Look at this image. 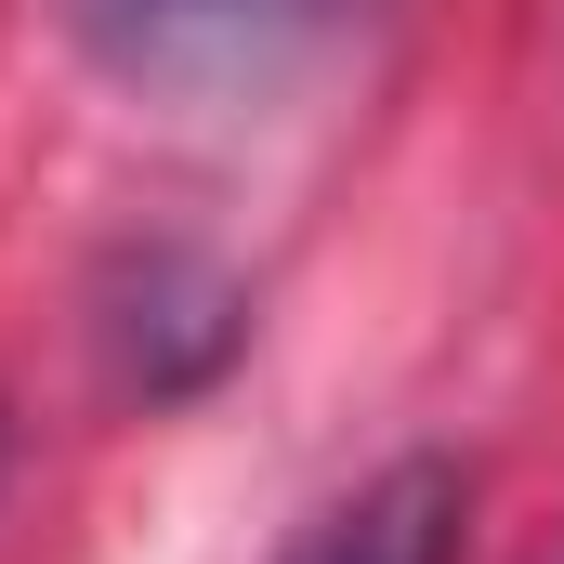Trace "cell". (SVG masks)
I'll list each match as a JSON object with an SVG mask.
<instances>
[{"instance_id":"cell-5","label":"cell","mask_w":564,"mask_h":564,"mask_svg":"<svg viewBox=\"0 0 564 564\" xmlns=\"http://www.w3.org/2000/svg\"><path fill=\"white\" fill-rule=\"evenodd\" d=\"M552 564H564V552H552Z\"/></svg>"},{"instance_id":"cell-2","label":"cell","mask_w":564,"mask_h":564,"mask_svg":"<svg viewBox=\"0 0 564 564\" xmlns=\"http://www.w3.org/2000/svg\"><path fill=\"white\" fill-rule=\"evenodd\" d=\"M79 315H93V355H106V381L132 408H184V394H210L250 355V289L210 250H184V237H119L93 263Z\"/></svg>"},{"instance_id":"cell-1","label":"cell","mask_w":564,"mask_h":564,"mask_svg":"<svg viewBox=\"0 0 564 564\" xmlns=\"http://www.w3.org/2000/svg\"><path fill=\"white\" fill-rule=\"evenodd\" d=\"M341 13L355 0H53L79 66H106L144 106H250L341 40Z\"/></svg>"},{"instance_id":"cell-3","label":"cell","mask_w":564,"mask_h":564,"mask_svg":"<svg viewBox=\"0 0 564 564\" xmlns=\"http://www.w3.org/2000/svg\"><path fill=\"white\" fill-rule=\"evenodd\" d=\"M459 552H473V459L408 446V459L355 473L341 499H315L276 564H459Z\"/></svg>"},{"instance_id":"cell-4","label":"cell","mask_w":564,"mask_h":564,"mask_svg":"<svg viewBox=\"0 0 564 564\" xmlns=\"http://www.w3.org/2000/svg\"><path fill=\"white\" fill-rule=\"evenodd\" d=\"M0 473H13V408H0Z\"/></svg>"}]
</instances>
